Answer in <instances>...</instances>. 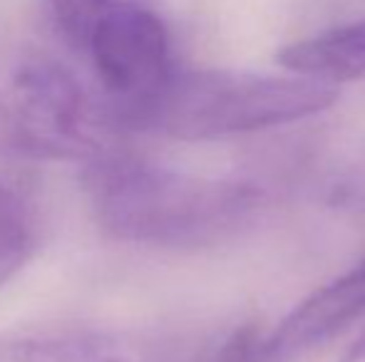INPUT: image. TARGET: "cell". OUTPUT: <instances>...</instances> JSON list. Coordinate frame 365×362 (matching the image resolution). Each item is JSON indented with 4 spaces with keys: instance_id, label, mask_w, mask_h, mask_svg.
I'll list each match as a JSON object with an SVG mask.
<instances>
[{
    "instance_id": "obj_4",
    "label": "cell",
    "mask_w": 365,
    "mask_h": 362,
    "mask_svg": "<svg viewBox=\"0 0 365 362\" xmlns=\"http://www.w3.org/2000/svg\"><path fill=\"white\" fill-rule=\"evenodd\" d=\"M85 48L117 112L147 100L172 73L167 28L154 5H122L107 13L90 30Z\"/></svg>"
},
{
    "instance_id": "obj_10",
    "label": "cell",
    "mask_w": 365,
    "mask_h": 362,
    "mask_svg": "<svg viewBox=\"0 0 365 362\" xmlns=\"http://www.w3.org/2000/svg\"><path fill=\"white\" fill-rule=\"evenodd\" d=\"M259 338L251 325L239 328L224 345L219 348V353L214 355L212 362H256V348H259Z\"/></svg>"
},
{
    "instance_id": "obj_5",
    "label": "cell",
    "mask_w": 365,
    "mask_h": 362,
    "mask_svg": "<svg viewBox=\"0 0 365 362\" xmlns=\"http://www.w3.org/2000/svg\"><path fill=\"white\" fill-rule=\"evenodd\" d=\"M365 315V263L316 290L286 315L269 338H259L256 362H289L318 348Z\"/></svg>"
},
{
    "instance_id": "obj_7",
    "label": "cell",
    "mask_w": 365,
    "mask_h": 362,
    "mask_svg": "<svg viewBox=\"0 0 365 362\" xmlns=\"http://www.w3.org/2000/svg\"><path fill=\"white\" fill-rule=\"evenodd\" d=\"M279 63L289 73L331 85L361 80L365 78V20L286 45Z\"/></svg>"
},
{
    "instance_id": "obj_3",
    "label": "cell",
    "mask_w": 365,
    "mask_h": 362,
    "mask_svg": "<svg viewBox=\"0 0 365 362\" xmlns=\"http://www.w3.org/2000/svg\"><path fill=\"white\" fill-rule=\"evenodd\" d=\"M3 142L33 156L92 151V107L70 73L53 63L25 65L13 85Z\"/></svg>"
},
{
    "instance_id": "obj_2",
    "label": "cell",
    "mask_w": 365,
    "mask_h": 362,
    "mask_svg": "<svg viewBox=\"0 0 365 362\" xmlns=\"http://www.w3.org/2000/svg\"><path fill=\"white\" fill-rule=\"evenodd\" d=\"M336 100L338 85L296 73L192 70L169 73L147 100L117 117L137 129L199 142L291 124L328 110Z\"/></svg>"
},
{
    "instance_id": "obj_8",
    "label": "cell",
    "mask_w": 365,
    "mask_h": 362,
    "mask_svg": "<svg viewBox=\"0 0 365 362\" xmlns=\"http://www.w3.org/2000/svg\"><path fill=\"white\" fill-rule=\"evenodd\" d=\"M33 243L35 236L25 203L13 188L0 183V285L28 263Z\"/></svg>"
},
{
    "instance_id": "obj_9",
    "label": "cell",
    "mask_w": 365,
    "mask_h": 362,
    "mask_svg": "<svg viewBox=\"0 0 365 362\" xmlns=\"http://www.w3.org/2000/svg\"><path fill=\"white\" fill-rule=\"evenodd\" d=\"M55 10L65 33L80 45H85L90 30L107 13L122 8V5H154L157 0H48Z\"/></svg>"
},
{
    "instance_id": "obj_1",
    "label": "cell",
    "mask_w": 365,
    "mask_h": 362,
    "mask_svg": "<svg viewBox=\"0 0 365 362\" xmlns=\"http://www.w3.org/2000/svg\"><path fill=\"white\" fill-rule=\"evenodd\" d=\"M110 236L159 248H204L239 236L264 211L254 183L207 179L137 159H100L85 174Z\"/></svg>"
},
{
    "instance_id": "obj_11",
    "label": "cell",
    "mask_w": 365,
    "mask_h": 362,
    "mask_svg": "<svg viewBox=\"0 0 365 362\" xmlns=\"http://www.w3.org/2000/svg\"><path fill=\"white\" fill-rule=\"evenodd\" d=\"M341 362H365V333L346 350V355H343Z\"/></svg>"
},
{
    "instance_id": "obj_6",
    "label": "cell",
    "mask_w": 365,
    "mask_h": 362,
    "mask_svg": "<svg viewBox=\"0 0 365 362\" xmlns=\"http://www.w3.org/2000/svg\"><path fill=\"white\" fill-rule=\"evenodd\" d=\"M0 362H162L132 335L110 330H38L0 335Z\"/></svg>"
}]
</instances>
